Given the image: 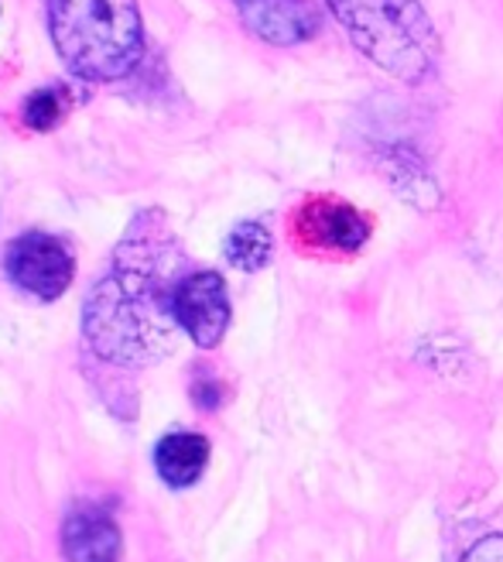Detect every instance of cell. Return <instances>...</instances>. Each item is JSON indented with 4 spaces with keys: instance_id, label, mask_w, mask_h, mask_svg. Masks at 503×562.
Returning <instances> with one entry per match:
<instances>
[{
    "instance_id": "cell-1",
    "label": "cell",
    "mask_w": 503,
    "mask_h": 562,
    "mask_svg": "<svg viewBox=\"0 0 503 562\" xmlns=\"http://www.w3.org/2000/svg\"><path fill=\"white\" fill-rule=\"evenodd\" d=\"M188 255L161 210L137 213L82 308V333L100 360L148 368L179 344L175 292Z\"/></svg>"
},
{
    "instance_id": "cell-2",
    "label": "cell",
    "mask_w": 503,
    "mask_h": 562,
    "mask_svg": "<svg viewBox=\"0 0 503 562\" xmlns=\"http://www.w3.org/2000/svg\"><path fill=\"white\" fill-rule=\"evenodd\" d=\"M48 32L66 69L87 82L124 79L145 55L137 0H52Z\"/></svg>"
},
{
    "instance_id": "cell-3",
    "label": "cell",
    "mask_w": 503,
    "mask_h": 562,
    "mask_svg": "<svg viewBox=\"0 0 503 562\" xmlns=\"http://www.w3.org/2000/svg\"><path fill=\"white\" fill-rule=\"evenodd\" d=\"M325 4L374 66L404 82L432 76L438 63V35L418 0H325Z\"/></svg>"
},
{
    "instance_id": "cell-4",
    "label": "cell",
    "mask_w": 503,
    "mask_h": 562,
    "mask_svg": "<svg viewBox=\"0 0 503 562\" xmlns=\"http://www.w3.org/2000/svg\"><path fill=\"white\" fill-rule=\"evenodd\" d=\"M4 265L18 289L45 302L59 299L72 285V274H76L72 250L59 237L42 234V231L21 234L18 240H11Z\"/></svg>"
},
{
    "instance_id": "cell-5",
    "label": "cell",
    "mask_w": 503,
    "mask_h": 562,
    "mask_svg": "<svg viewBox=\"0 0 503 562\" xmlns=\"http://www.w3.org/2000/svg\"><path fill=\"white\" fill-rule=\"evenodd\" d=\"M291 237L305 250H322V255H356L370 237V220L346 200L316 195L305 200L291 216Z\"/></svg>"
},
{
    "instance_id": "cell-6",
    "label": "cell",
    "mask_w": 503,
    "mask_h": 562,
    "mask_svg": "<svg viewBox=\"0 0 503 562\" xmlns=\"http://www.w3.org/2000/svg\"><path fill=\"white\" fill-rule=\"evenodd\" d=\"M179 329L203 350H213L230 329V295L219 271H188L175 292Z\"/></svg>"
},
{
    "instance_id": "cell-7",
    "label": "cell",
    "mask_w": 503,
    "mask_h": 562,
    "mask_svg": "<svg viewBox=\"0 0 503 562\" xmlns=\"http://www.w3.org/2000/svg\"><path fill=\"white\" fill-rule=\"evenodd\" d=\"M247 27L271 45H301L319 32V11L312 0H237Z\"/></svg>"
},
{
    "instance_id": "cell-8",
    "label": "cell",
    "mask_w": 503,
    "mask_h": 562,
    "mask_svg": "<svg viewBox=\"0 0 503 562\" xmlns=\"http://www.w3.org/2000/svg\"><path fill=\"white\" fill-rule=\"evenodd\" d=\"M124 549L121 528L103 504L79 501L62 525V552L69 562H117Z\"/></svg>"
},
{
    "instance_id": "cell-9",
    "label": "cell",
    "mask_w": 503,
    "mask_h": 562,
    "mask_svg": "<svg viewBox=\"0 0 503 562\" xmlns=\"http://www.w3.org/2000/svg\"><path fill=\"white\" fill-rule=\"evenodd\" d=\"M209 467V439L199 432H168L155 446V470L168 487H192Z\"/></svg>"
},
{
    "instance_id": "cell-10",
    "label": "cell",
    "mask_w": 503,
    "mask_h": 562,
    "mask_svg": "<svg viewBox=\"0 0 503 562\" xmlns=\"http://www.w3.org/2000/svg\"><path fill=\"white\" fill-rule=\"evenodd\" d=\"M271 250H274L271 231L258 220L237 223L227 237V261L240 271H261L271 261Z\"/></svg>"
},
{
    "instance_id": "cell-11",
    "label": "cell",
    "mask_w": 503,
    "mask_h": 562,
    "mask_svg": "<svg viewBox=\"0 0 503 562\" xmlns=\"http://www.w3.org/2000/svg\"><path fill=\"white\" fill-rule=\"evenodd\" d=\"M69 110V93L66 87H42L24 100V124L32 131H52L66 117Z\"/></svg>"
},
{
    "instance_id": "cell-12",
    "label": "cell",
    "mask_w": 503,
    "mask_h": 562,
    "mask_svg": "<svg viewBox=\"0 0 503 562\" xmlns=\"http://www.w3.org/2000/svg\"><path fill=\"white\" fill-rule=\"evenodd\" d=\"M222 398H227V384H222L213 371L199 368L192 378V402L199 405L203 412H216L222 405Z\"/></svg>"
},
{
    "instance_id": "cell-13",
    "label": "cell",
    "mask_w": 503,
    "mask_h": 562,
    "mask_svg": "<svg viewBox=\"0 0 503 562\" xmlns=\"http://www.w3.org/2000/svg\"><path fill=\"white\" fill-rule=\"evenodd\" d=\"M462 562H503V536H483L462 555Z\"/></svg>"
}]
</instances>
